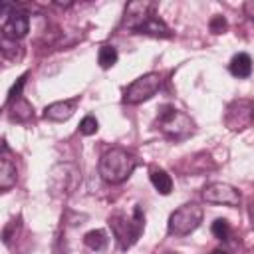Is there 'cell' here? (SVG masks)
<instances>
[{
	"instance_id": "22",
	"label": "cell",
	"mask_w": 254,
	"mask_h": 254,
	"mask_svg": "<svg viewBox=\"0 0 254 254\" xmlns=\"http://www.w3.org/2000/svg\"><path fill=\"white\" fill-rule=\"evenodd\" d=\"M244 10H246V14L254 20V2H246V4H244Z\"/></svg>"
},
{
	"instance_id": "19",
	"label": "cell",
	"mask_w": 254,
	"mask_h": 254,
	"mask_svg": "<svg viewBox=\"0 0 254 254\" xmlns=\"http://www.w3.org/2000/svg\"><path fill=\"white\" fill-rule=\"evenodd\" d=\"M18 228H20V218H12V220L6 224L4 232H2L4 244H10V240H12V238H16V232H18Z\"/></svg>"
},
{
	"instance_id": "14",
	"label": "cell",
	"mask_w": 254,
	"mask_h": 254,
	"mask_svg": "<svg viewBox=\"0 0 254 254\" xmlns=\"http://www.w3.org/2000/svg\"><path fill=\"white\" fill-rule=\"evenodd\" d=\"M151 183H153V187L157 189V192H161V194H169V192L173 190V179H171V175H169L167 171H163V169L151 171Z\"/></svg>"
},
{
	"instance_id": "9",
	"label": "cell",
	"mask_w": 254,
	"mask_h": 254,
	"mask_svg": "<svg viewBox=\"0 0 254 254\" xmlns=\"http://www.w3.org/2000/svg\"><path fill=\"white\" fill-rule=\"evenodd\" d=\"M252 119H254V103L248 99H236L226 107L224 125L230 131H242L250 127Z\"/></svg>"
},
{
	"instance_id": "7",
	"label": "cell",
	"mask_w": 254,
	"mask_h": 254,
	"mask_svg": "<svg viewBox=\"0 0 254 254\" xmlns=\"http://www.w3.org/2000/svg\"><path fill=\"white\" fill-rule=\"evenodd\" d=\"M161 89V75L151 71V73H145L141 77H137L135 81H131L123 93V101L129 103V105H137V103H143L147 99H151L157 91Z\"/></svg>"
},
{
	"instance_id": "5",
	"label": "cell",
	"mask_w": 254,
	"mask_h": 254,
	"mask_svg": "<svg viewBox=\"0 0 254 254\" xmlns=\"http://www.w3.org/2000/svg\"><path fill=\"white\" fill-rule=\"evenodd\" d=\"M159 129L171 141H183L194 131L192 119L173 105H165L159 113Z\"/></svg>"
},
{
	"instance_id": "21",
	"label": "cell",
	"mask_w": 254,
	"mask_h": 254,
	"mask_svg": "<svg viewBox=\"0 0 254 254\" xmlns=\"http://www.w3.org/2000/svg\"><path fill=\"white\" fill-rule=\"evenodd\" d=\"M24 83H26V75L18 77V81L12 85V89H10V93H8V101H14V99H18V97H20V91H22Z\"/></svg>"
},
{
	"instance_id": "8",
	"label": "cell",
	"mask_w": 254,
	"mask_h": 254,
	"mask_svg": "<svg viewBox=\"0 0 254 254\" xmlns=\"http://www.w3.org/2000/svg\"><path fill=\"white\" fill-rule=\"evenodd\" d=\"M2 14L6 16L2 22V34L4 40H22L30 32V16L22 10H16L12 4L4 2L2 4Z\"/></svg>"
},
{
	"instance_id": "6",
	"label": "cell",
	"mask_w": 254,
	"mask_h": 254,
	"mask_svg": "<svg viewBox=\"0 0 254 254\" xmlns=\"http://www.w3.org/2000/svg\"><path fill=\"white\" fill-rule=\"evenodd\" d=\"M202 216H204L202 206H198L194 202H187V204L179 206L169 216V234L171 236H187V234L194 232L200 226Z\"/></svg>"
},
{
	"instance_id": "10",
	"label": "cell",
	"mask_w": 254,
	"mask_h": 254,
	"mask_svg": "<svg viewBox=\"0 0 254 254\" xmlns=\"http://www.w3.org/2000/svg\"><path fill=\"white\" fill-rule=\"evenodd\" d=\"M202 198L210 204H224V206L240 204V192L228 183H208L202 189Z\"/></svg>"
},
{
	"instance_id": "17",
	"label": "cell",
	"mask_w": 254,
	"mask_h": 254,
	"mask_svg": "<svg viewBox=\"0 0 254 254\" xmlns=\"http://www.w3.org/2000/svg\"><path fill=\"white\" fill-rule=\"evenodd\" d=\"M212 234L218 238V240H228L230 238V224L224 220V218H216L212 222Z\"/></svg>"
},
{
	"instance_id": "20",
	"label": "cell",
	"mask_w": 254,
	"mask_h": 254,
	"mask_svg": "<svg viewBox=\"0 0 254 254\" xmlns=\"http://www.w3.org/2000/svg\"><path fill=\"white\" fill-rule=\"evenodd\" d=\"M208 26H210V32H212V34H222V32L228 28V24H226V20H224L222 16H214Z\"/></svg>"
},
{
	"instance_id": "12",
	"label": "cell",
	"mask_w": 254,
	"mask_h": 254,
	"mask_svg": "<svg viewBox=\"0 0 254 254\" xmlns=\"http://www.w3.org/2000/svg\"><path fill=\"white\" fill-rule=\"evenodd\" d=\"M75 113V101L65 99V101H54L44 109V117L50 121H67Z\"/></svg>"
},
{
	"instance_id": "16",
	"label": "cell",
	"mask_w": 254,
	"mask_h": 254,
	"mask_svg": "<svg viewBox=\"0 0 254 254\" xmlns=\"http://www.w3.org/2000/svg\"><path fill=\"white\" fill-rule=\"evenodd\" d=\"M117 58H119V54H117V50H115L113 46H101V48H99L97 62H99V65H101L103 69L113 67V65L117 64Z\"/></svg>"
},
{
	"instance_id": "11",
	"label": "cell",
	"mask_w": 254,
	"mask_h": 254,
	"mask_svg": "<svg viewBox=\"0 0 254 254\" xmlns=\"http://www.w3.org/2000/svg\"><path fill=\"white\" fill-rule=\"evenodd\" d=\"M18 181V169L16 163L12 161V155L8 151V145H2V153H0V189L2 190H10Z\"/></svg>"
},
{
	"instance_id": "1",
	"label": "cell",
	"mask_w": 254,
	"mask_h": 254,
	"mask_svg": "<svg viewBox=\"0 0 254 254\" xmlns=\"http://www.w3.org/2000/svg\"><path fill=\"white\" fill-rule=\"evenodd\" d=\"M123 24L129 30H133L135 34H145V36H153V38H171L173 36L171 28L165 24V20L155 14L151 2L127 4Z\"/></svg>"
},
{
	"instance_id": "15",
	"label": "cell",
	"mask_w": 254,
	"mask_h": 254,
	"mask_svg": "<svg viewBox=\"0 0 254 254\" xmlns=\"http://www.w3.org/2000/svg\"><path fill=\"white\" fill-rule=\"evenodd\" d=\"M107 234L103 232V230H89L85 236H83V242H85V246L87 248H91V250H103L105 246H107Z\"/></svg>"
},
{
	"instance_id": "4",
	"label": "cell",
	"mask_w": 254,
	"mask_h": 254,
	"mask_svg": "<svg viewBox=\"0 0 254 254\" xmlns=\"http://www.w3.org/2000/svg\"><path fill=\"white\" fill-rule=\"evenodd\" d=\"M81 181L79 169L73 163H56L48 173V192L54 198H67Z\"/></svg>"
},
{
	"instance_id": "18",
	"label": "cell",
	"mask_w": 254,
	"mask_h": 254,
	"mask_svg": "<svg viewBox=\"0 0 254 254\" xmlns=\"http://www.w3.org/2000/svg\"><path fill=\"white\" fill-rule=\"evenodd\" d=\"M97 129H99V123H97V119L93 115H85L81 119V123H79V133L81 135H93Z\"/></svg>"
},
{
	"instance_id": "2",
	"label": "cell",
	"mask_w": 254,
	"mask_h": 254,
	"mask_svg": "<svg viewBox=\"0 0 254 254\" xmlns=\"http://www.w3.org/2000/svg\"><path fill=\"white\" fill-rule=\"evenodd\" d=\"M109 228H111L115 240L119 242V246L123 250L131 248L139 240V236H141V232L145 228V214H143L141 206L135 204L129 214L123 212V210L113 212L109 216Z\"/></svg>"
},
{
	"instance_id": "3",
	"label": "cell",
	"mask_w": 254,
	"mask_h": 254,
	"mask_svg": "<svg viewBox=\"0 0 254 254\" xmlns=\"http://www.w3.org/2000/svg\"><path fill=\"white\" fill-rule=\"evenodd\" d=\"M137 167V159L125 149H109L99 159V175L109 185L125 183Z\"/></svg>"
},
{
	"instance_id": "13",
	"label": "cell",
	"mask_w": 254,
	"mask_h": 254,
	"mask_svg": "<svg viewBox=\"0 0 254 254\" xmlns=\"http://www.w3.org/2000/svg\"><path fill=\"white\" fill-rule=\"evenodd\" d=\"M228 69H230V73H232L234 77H248V75L252 73V60H250V56L244 54V52L236 54V56L230 60Z\"/></svg>"
}]
</instances>
